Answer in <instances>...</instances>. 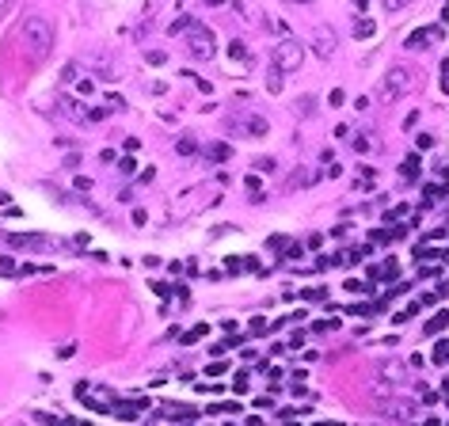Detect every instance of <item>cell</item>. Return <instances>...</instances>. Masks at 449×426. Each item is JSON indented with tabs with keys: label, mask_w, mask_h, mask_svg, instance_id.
<instances>
[{
	"label": "cell",
	"mask_w": 449,
	"mask_h": 426,
	"mask_svg": "<svg viewBox=\"0 0 449 426\" xmlns=\"http://www.w3.org/2000/svg\"><path fill=\"white\" fill-rule=\"evenodd\" d=\"M445 358H449V343H442V347H434V361H438V365H442Z\"/></svg>",
	"instance_id": "d4e9b609"
},
{
	"label": "cell",
	"mask_w": 449,
	"mask_h": 426,
	"mask_svg": "<svg viewBox=\"0 0 449 426\" xmlns=\"http://www.w3.org/2000/svg\"><path fill=\"white\" fill-rule=\"evenodd\" d=\"M381 377H388V381H404L407 369H400V365H392V361H388V365H381Z\"/></svg>",
	"instance_id": "2e32d148"
},
{
	"label": "cell",
	"mask_w": 449,
	"mask_h": 426,
	"mask_svg": "<svg viewBox=\"0 0 449 426\" xmlns=\"http://www.w3.org/2000/svg\"><path fill=\"white\" fill-rule=\"evenodd\" d=\"M442 35V27H438V23H427V27H419V31H411V35L404 38V46L407 50H427L430 42H434V38Z\"/></svg>",
	"instance_id": "8992f818"
},
{
	"label": "cell",
	"mask_w": 449,
	"mask_h": 426,
	"mask_svg": "<svg viewBox=\"0 0 449 426\" xmlns=\"http://www.w3.org/2000/svg\"><path fill=\"white\" fill-rule=\"evenodd\" d=\"M206 156H210V160H229V156H232V149H229L225 141H217V145H210V152H206Z\"/></svg>",
	"instance_id": "4fadbf2b"
},
{
	"label": "cell",
	"mask_w": 449,
	"mask_h": 426,
	"mask_svg": "<svg viewBox=\"0 0 449 426\" xmlns=\"http://www.w3.org/2000/svg\"><path fill=\"white\" fill-rule=\"evenodd\" d=\"M411 72H407L404 65H396V69H388L381 80H377V88H373V95H377V103L381 107H392V103H400L407 95V88H411Z\"/></svg>",
	"instance_id": "7a4b0ae2"
},
{
	"label": "cell",
	"mask_w": 449,
	"mask_h": 426,
	"mask_svg": "<svg viewBox=\"0 0 449 426\" xmlns=\"http://www.w3.org/2000/svg\"><path fill=\"white\" fill-rule=\"evenodd\" d=\"M290 4H308V0H290Z\"/></svg>",
	"instance_id": "f546056e"
},
{
	"label": "cell",
	"mask_w": 449,
	"mask_h": 426,
	"mask_svg": "<svg viewBox=\"0 0 449 426\" xmlns=\"http://www.w3.org/2000/svg\"><path fill=\"white\" fill-rule=\"evenodd\" d=\"M244 130H247V137H267V133H270V126H267V118H263V115H247L244 118Z\"/></svg>",
	"instance_id": "9c48e42d"
},
{
	"label": "cell",
	"mask_w": 449,
	"mask_h": 426,
	"mask_svg": "<svg viewBox=\"0 0 449 426\" xmlns=\"http://www.w3.org/2000/svg\"><path fill=\"white\" fill-rule=\"evenodd\" d=\"M187 27H194V19H190V15H179V19H175L172 27H167V35H183Z\"/></svg>",
	"instance_id": "e0dca14e"
},
{
	"label": "cell",
	"mask_w": 449,
	"mask_h": 426,
	"mask_svg": "<svg viewBox=\"0 0 449 426\" xmlns=\"http://www.w3.org/2000/svg\"><path fill=\"white\" fill-rule=\"evenodd\" d=\"M145 61H149V65H164L167 58H164V53H160V50H149V53H145Z\"/></svg>",
	"instance_id": "7402d4cb"
},
{
	"label": "cell",
	"mask_w": 449,
	"mask_h": 426,
	"mask_svg": "<svg viewBox=\"0 0 449 426\" xmlns=\"http://www.w3.org/2000/svg\"><path fill=\"white\" fill-rule=\"evenodd\" d=\"M76 92H80V95H95V84H92V80H80Z\"/></svg>",
	"instance_id": "484cf974"
},
{
	"label": "cell",
	"mask_w": 449,
	"mask_h": 426,
	"mask_svg": "<svg viewBox=\"0 0 449 426\" xmlns=\"http://www.w3.org/2000/svg\"><path fill=\"white\" fill-rule=\"evenodd\" d=\"M8 244H12L15 251H38V247H46V236H27V232H23V236H12Z\"/></svg>",
	"instance_id": "ba28073f"
},
{
	"label": "cell",
	"mask_w": 449,
	"mask_h": 426,
	"mask_svg": "<svg viewBox=\"0 0 449 426\" xmlns=\"http://www.w3.org/2000/svg\"><path fill=\"white\" fill-rule=\"evenodd\" d=\"M308 46H312V53H316V58H331L335 50H339V35H335L331 27H316L312 31V38H308Z\"/></svg>",
	"instance_id": "5b68a950"
},
{
	"label": "cell",
	"mask_w": 449,
	"mask_h": 426,
	"mask_svg": "<svg viewBox=\"0 0 449 426\" xmlns=\"http://www.w3.org/2000/svg\"><path fill=\"white\" fill-rule=\"evenodd\" d=\"M73 187L80 190V194H88V190H92V179H88V175H76V179H73Z\"/></svg>",
	"instance_id": "d6986e66"
},
{
	"label": "cell",
	"mask_w": 449,
	"mask_h": 426,
	"mask_svg": "<svg viewBox=\"0 0 449 426\" xmlns=\"http://www.w3.org/2000/svg\"><path fill=\"white\" fill-rule=\"evenodd\" d=\"M0 8H4V0H0Z\"/></svg>",
	"instance_id": "4dcf8cb0"
},
{
	"label": "cell",
	"mask_w": 449,
	"mask_h": 426,
	"mask_svg": "<svg viewBox=\"0 0 449 426\" xmlns=\"http://www.w3.org/2000/svg\"><path fill=\"white\" fill-rule=\"evenodd\" d=\"M206 4H210V8H221V4H225V0H206Z\"/></svg>",
	"instance_id": "f1b7e54d"
},
{
	"label": "cell",
	"mask_w": 449,
	"mask_h": 426,
	"mask_svg": "<svg viewBox=\"0 0 449 426\" xmlns=\"http://www.w3.org/2000/svg\"><path fill=\"white\" fill-rule=\"evenodd\" d=\"M145 407H149V400H133V404H118L115 411L122 415V419H137V415L145 411Z\"/></svg>",
	"instance_id": "30bf717a"
},
{
	"label": "cell",
	"mask_w": 449,
	"mask_h": 426,
	"mask_svg": "<svg viewBox=\"0 0 449 426\" xmlns=\"http://www.w3.org/2000/svg\"><path fill=\"white\" fill-rule=\"evenodd\" d=\"M304 179H308V172H293V175H290V190L304 187Z\"/></svg>",
	"instance_id": "44dd1931"
},
{
	"label": "cell",
	"mask_w": 449,
	"mask_h": 426,
	"mask_svg": "<svg viewBox=\"0 0 449 426\" xmlns=\"http://www.w3.org/2000/svg\"><path fill=\"white\" fill-rule=\"evenodd\" d=\"M19 42H23V50H27L31 61H42L46 53H50V46H53V27H50V19H46V15H31V19H23Z\"/></svg>",
	"instance_id": "6da1fadb"
},
{
	"label": "cell",
	"mask_w": 449,
	"mask_h": 426,
	"mask_svg": "<svg viewBox=\"0 0 449 426\" xmlns=\"http://www.w3.org/2000/svg\"><path fill=\"white\" fill-rule=\"evenodd\" d=\"M187 50L194 61H213L217 58V35H213L210 27H202V23H194L190 27V38H187Z\"/></svg>",
	"instance_id": "3957f363"
},
{
	"label": "cell",
	"mask_w": 449,
	"mask_h": 426,
	"mask_svg": "<svg viewBox=\"0 0 449 426\" xmlns=\"http://www.w3.org/2000/svg\"><path fill=\"white\" fill-rule=\"evenodd\" d=\"M373 31H377V23H373V19H358V23H354V38H370Z\"/></svg>",
	"instance_id": "5bb4252c"
},
{
	"label": "cell",
	"mask_w": 449,
	"mask_h": 426,
	"mask_svg": "<svg viewBox=\"0 0 449 426\" xmlns=\"http://www.w3.org/2000/svg\"><path fill=\"white\" fill-rule=\"evenodd\" d=\"M301 61H304V46L297 42V38H278V46H274V65L282 69V72H297L301 69Z\"/></svg>",
	"instance_id": "277c9868"
},
{
	"label": "cell",
	"mask_w": 449,
	"mask_h": 426,
	"mask_svg": "<svg viewBox=\"0 0 449 426\" xmlns=\"http://www.w3.org/2000/svg\"><path fill=\"white\" fill-rule=\"evenodd\" d=\"M267 92H270V95L282 92V69H278V65H270V69H267Z\"/></svg>",
	"instance_id": "7c38bea8"
},
{
	"label": "cell",
	"mask_w": 449,
	"mask_h": 426,
	"mask_svg": "<svg viewBox=\"0 0 449 426\" xmlns=\"http://www.w3.org/2000/svg\"><path fill=\"white\" fill-rule=\"evenodd\" d=\"M400 175H404L407 183H415V179H419V156H407L404 164H400Z\"/></svg>",
	"instance_id": "8fae6325"
},
{
	"label": "cell",
	"mask_w": 449,
	"mask_h": 426,
	"mask_svg": "<svg viewBox=\"0 0 449 426\" xmlns=\"http://www.w3.org/2000/svg\"><path fill=\"white\" fill-rule=\"evenodd\" d=\"M449 324V312H438V316L434 320H430V324H427V335H434V331H442V327Z\"/></svg>",
	"instance_id": "ac0fdd59"
},
{
	"label": "cell",
	"mask_w": 449,
	"mask_h": 426,
	"mask_svg": "<svg viewBox=\"0 0 449 426\" xmlns=\"http://www.w3.org/2000/svg\"><path fill=\"white\" fill-rule=\"evenodd\" d=\"M377 411L388 415V419H415V404H411V400H400V404H377Z\"/></svg>",
	"instance_id": "52a82bcc"
},
{
	"label": "cell",
	"mask_w": 449,
	"mask_h": 426,
	"mask_svg": "<svg viewBox=\"0 0 449 426\" xmlns=\"http://www.w3.org/2000/svg\"><path fill=\"white\" fill-rule=\"evenodd\" d=\"M293 110H297L301 118H304V115H312V110H316V99H312V95H304V99L293 103Z\"/></svg>",
	"instance_id": "9a60e30c"
},
{
	"label": "cell",
	"mask_w": 449,
	"mask_h": 426,
	"mask_svg": "<svg viewBox=\"0 0 449 426\" xmlns=\"http://www.w3.org/2000/svg\"><path fill=\"white\" fill-rule=\"evenodd\" d=\"M411 0H384V12H400V8H407Z\"/></svg>",
	"instance_id": "cb8c5ba5"
},
{
	"label": "cell",
	"mask_w": 449,
	"mask_h": 426,
	"mask_svg": "<svg viewBox=\"0 0 449 426\" xmlns=\"http://www.w3.org/2000/svg\"><path fill=\"white\" fill-rule=\"evenodd\" d=\"M354 8H358V12H366V8H370V0H354Z\"/></svg>",
	"instance_id": "83f0119b"
},
{
	"label": "cell",
	"mask_w": 449,
	"mask_h": 426,
	"mask_svg": "<svg viewBox=\"0 0 449 426\" xmlns=\"http://www.w3.org/2000/svg\"><path fill=\"white\" fill-rule=\"evenodd\" d=\"M225 369H229V365H221V361H213V365H206V373H210V377H221Z\"/></svg>",
	"instance_id": "4316f807"
},
{
	"label": "cell",
	"mask_w": 449,
	"mask_h": 426,
	"mask_svg": "<svg viewBox=\"0 0 449 426\" xmlns=\"http://www.w3.org/2000/svg\"><path fill=\"white\" fill-rule=\"evenodd\" d=\"M202 335H206V324H194V331H187V335H183V339H187V343H198V339H202Z\"/></svg>",
	"instance_id": "ffe728a7"
},
{
	"label": "cell",
	"mask_w": 449,
	"mask_h": 426,
	"mask_svg": "<svg viewBox=\"0 0 449 426\" xmlns=\"http://www.w3.org/2000/svg\"><path fill=\"white\" fill-rule=\"evenodd\" d=\"M175 149H179L183 156H190V149H194V137H179V145H175Z\"/></svg>",
	"instance_id": "603a6c76"
}]
</instances>
